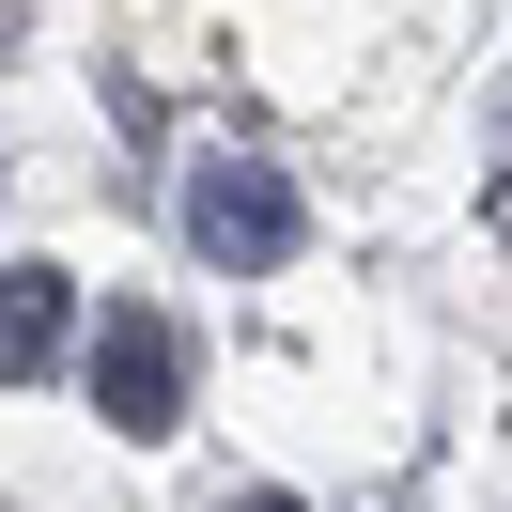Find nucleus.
<instances>
[{"label":"nucleus","mask_w":512,"mask_h":512,"mask_svg":"<svg viewBox=\"0 0 512 512\" xmlns=\"http://www.w3.org/2000/svg\"><path fill=\"white\" fill-rule=\"evenodd\" d=\"M94 404H109V435L156 450L171 419H187V342H171L156 311H109V326H94Z\"/></svg>","instance_id":"1"},{"label":"nucleus","mask_w":512,"mask_h":512,"mask_svg":"<svg viewBox=\"0 0 512 512\" xmlns=\"http://www.w3.org/2000/svg\"><path fill=\"white\" fill-rule=\"evenodd\" d=\"M187 233H202L218 264H280V249H295V187L249 171V156H218V171L187 187Z\"/></svg>","instance_id":"2"},{"label":"nucleus","mask_w":512,"mask_h":512,"mask_svg":"<svg viewBox=\"0 0 512 512\" xmlns=\"http://www.w3.org/2000/svg\"><path fill=\"white\" fill-rule=\"evenodd\" d=\"M63 342H78V295H63V264H16V280H0V388H32Z\"/></svg>","instance_id":"3"},{"label":"nucleus","mask_w":512,"mask_h":512,"mask_svg":"<svg viewBox=\"0 0 512 512\" xmlns=\"http://www.w3.org/2000/svg\"><path fill=\"white\" fill-rule=\"evenodd\" d=\"M233 512H295V497H233Z\"/></svg>","instance_id":"4"}]
</instances>
